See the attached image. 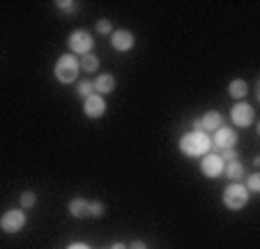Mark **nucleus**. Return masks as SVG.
Listing matches in <instances>:
<instances>
[{
    "label": "nucleus",
    "mask_w": 260,
    "mask_h": 249,
    "mask_svg": "<svg viewBox=\"0 0 260 249\" xmlns=\"http://www.w3.org/2000/svg\"><path fill=\"white\" fill-rule=\"evenodd\" d=\"M212 148V141L205 132H189L180 139V152L187 157H203Z\"/></svg>",
    "instance_id": "nucleus-1"
},
{
    "label": "nucleus",
    "mask_w": 260,
    "mask_h": 249,
    "mask_svg": "<svg viewBox=\"0 0 260 249\" xmlns=\"http://www.w3.org/2000/svg\"><path fill=\"white\" fill-rule=\"evenodd\" d=\"M79 72H81V65L74 53L60 56L58 63H55V78H58L60 83H74L76 76H79Z\"/></svg>",
    "instance_id": "nucleus-2"
},
{
    "label": "nucleus",
    "mask_w": 260,
    "mask_h": 249,
    "mask_svg": "<svg viewBox=\"0 0 260 249\" xmlns=\"http://www.w3.org/2000/svg\"><path fill=\"white\" fill-rule=\"evenodd\" d=\"M246 203H249V189L242 182H233V185L226 187V191H223V205H226L228 210H242Z\"/></svg>",
    "instance_id": "nucleus-3"
},
{
    "label": "nucleus",
    "mask_w": 260,
    "mask_h": 249,
    "mask_svg": "<svg viewBox=\"0 0 260 249\" xmlns=\"http://www.w3.org/2000/svg\"><path fill=\"white\" fill-rule=\"evenodd\" d=\"M69 51L72 53H79V56H85L90 53V49H92V35L85 33V30H76V33L69 35Z\"/></svg>",
    "instance_id": "nucleus-4"
},
{
    "label": "nucleus",
    "mask_w": 260,
    "mask_h": 249,
    "mask_svg": "<svg viewBox=\"0 0 260 249\" xmlns=\"http://www.w3.org/2000/svg\"><path fill=\"white\" fill-rule=\"evenodd\" d=\"M25 226V212L23 210H7L0 217V229L5 233H19Z\"/></svg>",
    "instance_id": "nucleus-5"
},
{
    "label": "nucleus",
    "mask_w": 260,
    "mask_h": 249,
    "mask_svg": "<svg viewBox=\"0 0 260 249\" xmlns=\"http://www.w3.org/2000/svg\"><path fill=\"white\" fill-rule=\"evenodd\" d=\"M255 113H253V106L246 102H237L235 106L231 108V120L235 122L237 127H249L251 122H253Z\"/></svg>",
    "instance_id": "nucleus-6"
},
{
    "label": "nucleus",
    "mask_w": 260,
    "mask_h": 249,
    "mask_svg": "<svg viewBox=\"0 0 260 249\" xmlns=\"http://www.w3.org/2000/svg\"><path fill=\"white\" fill-rule=\"evenodd\" d=\"M210 141H212V146L221 148V150H228V148H235L237 134H235V129H233V127H219Z\"/></svg>",
    "instance_id": "nucleus-7"
},
{
    "label": "nucleus",
    "mask_w": 260,
    "mask_h": 249,
    "mask_svg": "<svg viewBox=\"0 0 260 249\" xmlns=\"http://www.w3.org/2000/svg\"><path fill=\"white\" fill-rule=\"evenodd\" d=\"M83 111L88 118H94V120H97V118H102L104 113H106V102H104L102 95L92 93L90 97L83 99Z\"/></svg>",
    "instance_id": "nucleus-8"
},
{
    "label": "nucleus",
    "mask_w": 260,
    "mask_h": 249,
    "mask_svg": "<svg viewBox=\"0 0 260 249\" xmlns=\"http://www.w3.org/2000/svg\"><path fill=\"white\" fill-rule=\"evenodd\" d=\"M201 171L207 178H219L223 173V159L219 155H205L201 161Z\"/></svg>",
    "instance_id": "nucleus-9"
},
{
    "label": "nucleus",
    "mask_w": 260,
    "mask_h": 249,
    "mask_svg": "<svg viewBox=\"0 0 260 249\" xmlns=\"http://www.w3.org/2000/svg\"><path fill=\"white\" fill-rule=\"evenodd\" d=\"M111 44H113L115 51H132L136 39H134V35L129 30H115L113 37H111Z\"/></svg>",
    "instance_id": "nucleus-10"
},
{
    "label": "nucleus",
    "mask_w": 260,
    "mask_h": 249,
    "mask_svg": "<svg viewBox=\"0 0 260 249\" xmlns=\"http://www.w3.org/2000/svg\"><path fill=\"white\" fill-rule=\"evenodd\" d=\"M201 125H203V132H216L219 127H223V118H221L219 111H207L205 118H201Z\"/></svg>",
    "instance_id": "nucleus-11"
},
{
    "label": "nucleus",
    "mask_w": 260,
    "mask_h": 249,
    "mask_svg": "<svg viewBox=\"0 0 260 249\" xmlns=\"http://www.w3.org/2000/svg\"><path fill=\"white\" fill-rule=\"evenodd\" d=\"M92 86H94V93H97V95L113 93V88H115V78L111 76V74H99L97 81H94Z\"/></svg>",
    "instance_id": "nucleus-12"
},
{
    "label": "nucleus",
    "mask_w": 260,
    "mask_h": 249,
    "mask_svg": "<svg viewBox=\"0 0 260 249\" xmlns=\"http://www.w3.org/2000/svg\"><path fill=\"white\" fill-rule=\"evenodd\" d=\"M69 212H72L74 217H79V219L88 217V215H90V201H85V199H74L72 203H69Z\"/></svg>",
    "instance_id": "nucleus-13"
},
{
    "label": "nucleus",
    "mask_w": 260,
    "mask_h": 249,
    "mask_svg": "<svg viewBox=\"0 0 260 249\" xmlns=\"http://www.w3.org/2000/svg\"><path fill=\"white\" fill-rule=\"evenodd\" d=\"M246 93H249V88H246V83L242 81V78H233V81L228 83V95H231L233 99H244Z\"/></svg>",
    "instance_id": "nucleus-14"
},
{
    "label": "nucleus",
    "mask_w": 260,
    "mask_h": 249,
    "mask_svg": "<svg viewBox=\"0 0 260 249\" xmlns=\"http://www.w3.org/2000/svg\"><path fill=\"white\" fill-rule=\"evenodd\" d=\"M226 176L231 178L233 182L242 180V176H244V164H242V161H237V159L228 161V164H226Z\"/></svg>",
    "instance_id": "nucleus-15"
},
{
    "label": "nucleus",
    "mask_w": 260,
    "mask_h": 249,
    "mask_svg": "<svg viewBox=\"0 0 260 249\" xmlns=\"http://www.w3.org/2000/svg\"><path fill=\"white\" fill-rule=\"evenodd\" d=\"M79 65H81V69H85V72H94V69H99V58L94 53H85V56H81Z\"/></svg>",
    "instance_id": "nucleus-16"
},
{
    "label": "nucleus",
    "mask_w": 260,
    "mask_h": 249,
    "mask_svg": "<svg viewBox=\"0 0 260 249\" xmlns=\"http://www.w3.org/2000/svg\"><path fill=\"white\" fill-rule=\"evenodd\" d=\"M35 203H37L35 191H23V194H21V210H28V208H32Z\"/></svg>",
    "instance_id": "nucleus-17"
},
{
    "label": "nucleus",
    "mask_w": 260,
    "mask_h": 249,
    "mask_svg": "<svg viewBox=\"0 0 260 249\" xmlns=\"http://www.w3.org/2000/svg\"><path fill=\"white\" fill-rule=\"evenodd\" d=\"M94 93V86H92V81H81L79 83V95H81V97H90V95H92Z\"/></svg>",
    "instance_id": "nucleus-18"
},
{
    "label": "nucleus",
    "mask_w": 260,
    "mask_h": 249,
    "mask_svg": "<svg viewBox=\"0 0 260 249\" xmlns=\"http://www.w3.org/2000/svg\"><path fill=\"white\" fill-rule=\"evenodd\" d=\"M246 189H249V191H253V194H255V191H260V176H258V173H253V176H249V180H246Z\"/></svg>",
    "instance_id": "nucleus-19"
},
{
    "label": "nucleus",
    "mask_w": 260,
    "mask_h": 249,
    "mask_svg": "<svg viewBox=\"0 0 260 249\" xmlns=\"http://www.w3.org/2000/svg\"><path fill=\"white\" fill-rule=\"evenodd\" d=\"M55 7H58V10H62V12H67V14H72V12L79 10V5H76V3H64V0H58V3H55Z\"/></svg>",
    "instance_id": "nucleus-20"
},
{
    "label": "nucleus",
    "mask_w": 260,
    "mask_h": 249,
    "mask_svg": "<svg viewBox=\"0 0 260 249\" xmlns=\"http://www.w3.org/2000/svg\"><path fill=\"white\" fill-rule=\"evenodd\" d=\"M111 30H113V25H111V21L108 19H99L97 21V33L99 35H108Z\"/></svg>",
    "instance_id": "nucleus-21"
},
{
    "label": "nucleus",
    "mask_w": 260,
    "mask_h": 249,
    "mask_svg": "<svg viewBox=\"0 0 260 249\" xmlns=\"http://www.w3.org/2000/svg\"><path fill=\"white\" fill-rule=\"evenodd\" d=\"M90 215L92 217H102L104 215V203L102 201H92V203H90Z\"/></svg>",
    "instance_id": "nucleus-22"
},
{
    "label": "nucleus",
    "mask_w": 260,
    "mask_h": 249,
    "mask_svg": "<svg viewBox=\"0 0 260 249\" xmlns=\"http://www.w3.org/2000/svg\"><path fill=\"white\" fill-rule=\"evenodd\" d=\"M237 157V152H235V148H228V150H223V157L221 159H226V161H233Z\"/></svg>",
    "instance_id": "nucleus-23"
},
{
    "label": "nucleus",
    "mask_w": 260,
    "mask_h": 249,
    "mask_svg": "<svg viewBox=\"0 0 260 249\" xmlns=\"http://www.w3.org/2000/svg\"><path fill=\"white\" fill-rule=\"evenodd\" d=\"M127 249H147V244L143 242V240H134L132 247H127Z\"/></svg>",
    "instance_id": "nucleus-24"
},
{
    "label": "nucleus",
    "mask_w": 260,
    "mask_h": 249,
    "mask_svg": "<svg viewBox=\"0 0 260 249\" xmlns=\"http://www.w3.org/2000/svg\"><path fill=\"white\" fill-rule=\"evenodd\" d=\"M67 249H90L88 244H83V242H74V244H69Z\"/></svg>",
    "instance_id": "nucleus-25"
},
{
    "label": "nucleus",
    "mask_w": 260,
    "mask_h": 249,
    "mask_svg": "<svg viewBox=\"0 0 260 249\" xmlns=\"http://www.w3.org/2000/svg\"><path fill=\"white\" fill-rule=\"evenodd\" d=\"M193 132H203V125H201V120H193Z\"/></svg>",
    "instance_id": "nucleus-26"
},
{
    "label": "nucleus",
    "mask_w": 260,
    "mask_h": 249,
    "mask_svg": "<svg viewBox=\"0 0 260 249\" xmlns=\"http://www.w3.org/2000/svg\"><path fill=\"white\" fill-rule=\"evenodd\" d=\"M111 249H127V244H122V242H115Z\"/></svg>",
    "instance_id": "nucleus-27"
}]
</instances>
